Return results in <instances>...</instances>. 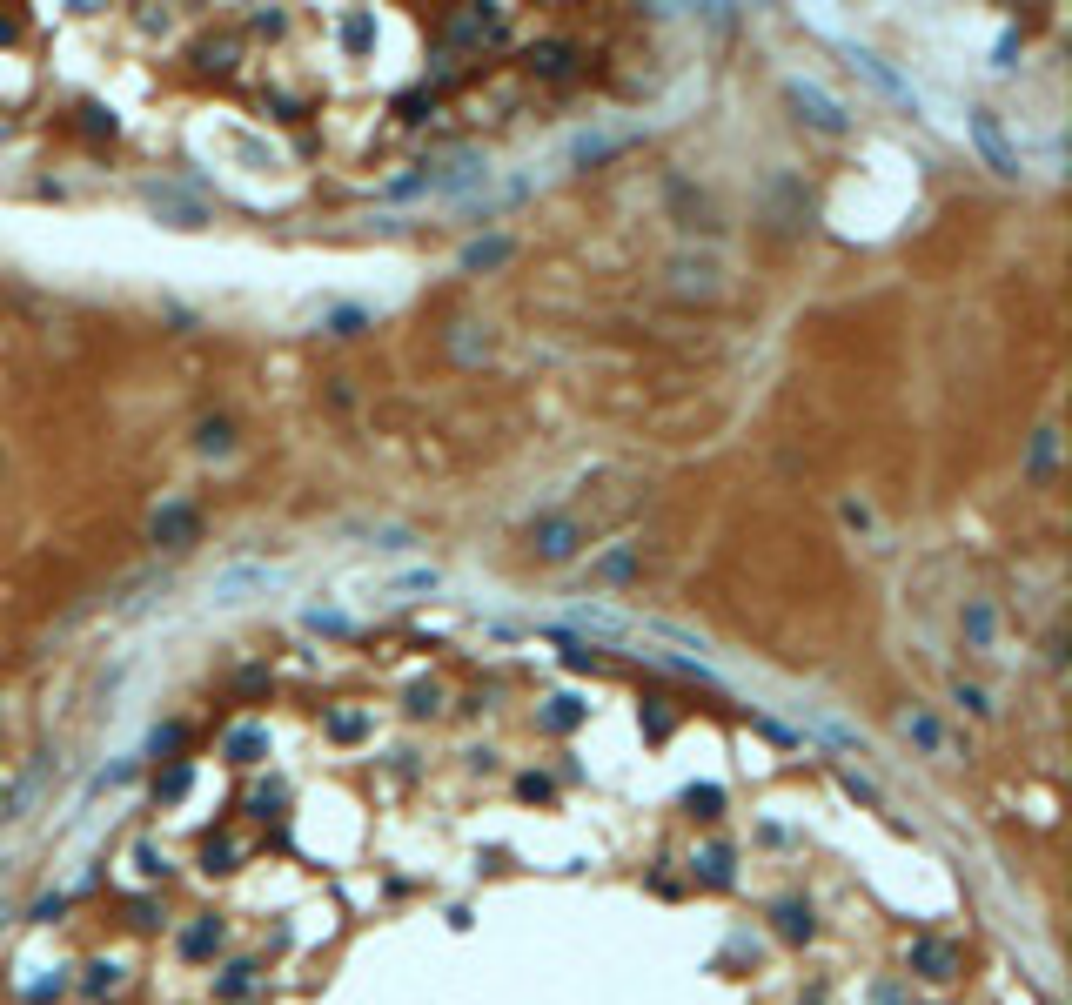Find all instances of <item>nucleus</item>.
Segmentation results:
<instances>
[{"mask_svg": "<svg viewBox=\"0 0 1072 1005\" xmlns=\"http://www.w3.org/2000/svg\"><path fill=\"white\" fill-rule=\"evenodd\" d=\"M965 128H972V148L985 155V168H992V175H1019V168H1026V161H1019V148L1005 141V128H999V114H992V108H972V114H965Z\"/></svg>", "mask_w": 1072, "mask_h": 1005, "instance_id": "f257e3e1", "label": "nucleus"}, {"mask_svg": "<svg viewBox=\"0 0 1072 1005\" xmlns=\"http://www.w3.org/2000/svg\"><path fill=\"white\" fill-rule=\"evenodd\" d=\"M784 94H791V108H798L804 121H811V128H825V134H845V128H851L845 101H831V94L818 88V81H804V74H791V81H784Z\"/></svg>", "mask_w": 1072, "mask_h": 1005, "instance_id": "f03ea898", "label": "nucleus"}, {"mask_svg": "<svg viewBox=\"0 0 1072 1005\" xmlns=\"http://www.w3.org/2000/svg\"><path fill=\"white\" fill-rule=\"evenodd\" d=\"M851 67H858V74H865V81H871V88H878V94H892V101H905V108H918V88H912V81H905V74H898L892 61H878L871 47H851Z\"/></svg>", "mask_w": 1072, "mask_h": 1005, "instance_id": "7ed1b4c3", "label": "nucleus"}, {"mask_svg": "<svg viewBox=\"0 0 1072 1005\" xmlns=\"http://www.w3.org/2000/svg\"><path fill=\"white\" fill-rule=\"evenodd\" d=\"M282 583V570L275 563H235V570H222L215 577V603H242L248 590H275Z\"/></svg>", "mask_w": 1072, "mask_h": 1005, "instance_id": "20e7f679", "label": "nucleus"}, {"mask_svg": "<svg viewBox=\"0 0 1072 1005\" xmlns=\"http://www.w3.org/2000/svg\"><path fill=\"white\" fill-rule=\"evenodd\" d=\"M577 543H583V523H577V516H543L530 550H536L543 563H563V557H577Z\"/></svg>", "mask_w": 1072, "mask_h": 1005, "instance_id": "39448f33", "label": "nucleus"}, {"mask_svg": "<svg viewBox=\"0 0 1072 1005\" xmlns=\"http://www.w3.org/2000/svg\"><path fill=\"white\" fill-rule=\"evenodd\" d=\"M563 624H570V630H583V637H603V644H624L630 630H637V624L624 617V610H603V603H577V610H570Z\"/></svg>", "mask_w": 1072, "mask_h": 1005, "instance_id": "423d86ee", "label": "nucleus"}, {"mask_svg": "<svg viewBox=\"0 0 1072 1005\" xmlns=\"http://www.w3.org/2000/svg\"><path fill=\"white\" fill-rule=\"evenodd\" d=\"M912 965L925 972V979H952V972H959V945H952V938H918Z\"/></svg>", "mask_w": 1072, "mask_h": 1005, "instance_id": "0eeeda50", "label": "nucleus"}, {"mask_svg": "<svg viewBox=\"0 0 1072 1005\" xmlns=\"http://www.w3.org/2000/svg\"><path fill=\"white\" fill-rule=\"evenodd\" d=\"M510 255H516V242H510V235H483V242H469L463 255H456V262H463L469 275H483V268H503Z\"/></svg>", "mask_w": 1072, "mask_h": 1005, "instance_id": "6e6552de", "label": "nucleus"}, {"mask_svg": "<svg viewBox=\"0 0 1072 1005\" xmlns=\"http://www.w3.org/2000/svg\"><path fill=\"white\" fill-rule=\"evenodd\" d=\"M188 536H195V510H188V503H168V510H155V543L181 550Z\"/></svg>", "mask_w": 1072, "mask_h": 1005, "instance_id": "1a4fd4ad", "label": "nucleus"}, {"mask_svg": "<svg viewBox=\"0 0 1072 1005\" xmlns=\"http://www.w3.org/2000/svg\"><path fill=\"white\" fill-rule=\"evenodd\" d=\"M148 201H155L161 215H175L181 228H195V222H201V201H195V195H181V188H161V181H148Z\"/></svg>", "mask_w": 1072, "mask_h": 1005, "instance_id": "9d476101", "label": "nucleus"}, {"mask_svg": "<svg viewBox=\"0 0 1072 1005\" xmlns=\"http://www.w3.org/2000/svg\"><path fill=\"white\" fill-rule=\"evenodd\" d=\"M637 134H577L570 141V161H603V155H617V148H630Z\"/></svg>", "mask_w": 1072, "mask_h": 1005, "instance_id": "9b49d317", "label": "nucleus"}, {"mask_svg": "<svg viewBox=\"0 0 1072 1005\" xmlns=\"http://www.w3.org/2000/svg\"><path fill=\"white\" fill-rule=\"evenodd\" d=\"M530 195V175H516V181H503V188H496V195H476L469 201V215H476V222H483V215H496V208H516V201Z\"/></svg>", "mask_w": 1072, "mask_h": 1005, "instance_id": "f8f14e48", "label": "nucleus"}, {"mask_svg": "<svg viewBox=\"0 0 1072 1005\" xmlns=\"http://www.w3.org/2000/svg\"><path fill=\"white\" fill-rule=\"evenodd\" d=\"M670 275H677V289H704V295L717 289V262H711V255H704V262L677 255V262H670Z\"/></svg>", "mask_w": 1072, "mask_h": 1005, "instance_id": "ddd939ff", "label": "nucleus"}, {"mask_svg": "<svg viewBox=\"0 0 1072 1005\" xmlns=\"http://www.w3.org/2000/svg\"><path fill=\"white\" fill-rule=\"evenodd\" d=\"M778 932L791 938V945L811 938V905H804V898H778Z\"/></svg>", "mask_w": 1072, "mask_h": 1005, "instance_id": "4468645a", "label": "nucleus"}, {"mask_svg": "<svg viewBox=\"0 0 1072 1005\" xmlns=\"http://www.w3.org/2000/svg\"><path fill=\"white\" fill-rule=\"evenodd\" d=\"M382 590H389V597H423V590H443V570H436V563H429V570H402V577H389Z\"/></svg>", "mask_w": 1072, "mask_h": 1005, "instance_id": "2eb2a0df", "label": "nucleus"}, {"mask_svg": "<svg viewBox=\"0 0 1072 1005\" xmlns=\"http://www.w3.org/2000/svg\"><path fill=\"white\" fill-rule=\"evenodd\" d=\"M215 945H222V925H215V918H195V925L181 932V952H188V959H208Z\"/></svg>", "mask_w": 1072, "mask_h": 1005, "instance_id": "dca6fc26", "label": "nucleus"}, {"mask_svg": "<svg viewBox=\"0 0 1072 1005\" xmlns=\"http://www.w3.org/2000/svg\"><path fill=\"white\" fill-rule=\"evenodd\" d=\"M697 878H704V885H731V851L704 845V851H697Z\"/></svg>", "mask_w": 1072, "mask_h": 1005, "instance_id": "f3484780", "label": "nucleus"}, {"mask_svg": "<svg viewBox=\"0 0 1072 1005\" xmlns=\"http://www.w3.org/2000/svg\"><path fill=\"white\" fill-rule=\"evenodd\" d=\"M1052 449H1059V436H1052V429H1039V436H1032V456H1026V476H1032V483H1046Z\"/></svg>", "mask_w": 1072, "mask_h": 1005, "instance_id": "a211bd4d", "label": "nucleus"}, {"mask_svg": "<svg viewBox=\"0 0 1072 1005\" xmlns=\"http://www.w3.org/2000/svg\"><path fill=\"white\" fill-rule=\"evenodd\" d=\"M905 737H912V744H925V751H945V731H938V717H925V711L905 717Z\"/></svg>", "mask_w": 1072, "mask_h": 1005, "instance_id": "6ab92c4d", "label": "nucleus"}, {"mask_svg": "<svg viewBox=\"0 0 1072 1005\" xmlns=\"http://www.w3.org/2000/svg\"><path fill=\"white\" fill-rule=\"evenodd\" d=\"M577 697H550V711H543V724H550V731H570V724H577Z\"/></svg>", "mask_w": 1072, "mask_h": 1005, "instance_id": "aec40b11", "label": "nucleus"}, {"mask_svg": "<svg viewBox=\"0 0 1072 1005\" xmlns=\"http://www.w3.org/2000/svg\"><path fill=\"white\" fill-rule=\"evenodd\" d=\"M262 744H268V737L255 731V724H248V731H235V737H228V758H242V764H248L255 751H262Z\"/></svg>", "mask_w": 1072, "mask_h": 1005, "instance_id": "412c9836", "label": "nucleus"}, {"mask_svg": "<svg viewBox=\"0 0 1072 1005\" xmlns=\"http://www.w3.org/2000/svg\"><path fill=\"white\" fill-rule=\"evenodd\" d=\"M965 630H972V644H985L992 637V610L985 603H965Z\"/></svg>", "mask_w": 1072, "mask_h": 1005, "instance_id": "4be33fe9", "label": "nucleus"}, {"mask_svg": "<svg viewBox=\"0 0 1072 1005\" xmlns=\"http://www.w3.org/2000/svg\"><path fill=\"white\" fill-rule=\"evenodd\" d=\"M188 784H195V771H188V764H175V771H168V778L155 784L161 798H181V791H188Z\"/></svg>", "mask_w": 1072, "mask_h": 1005, "instance_id": "5701e85b", "label": "nucleus"}, {"mask_svg": "<svg viewBox=\"0 0 1072 1005\" xmlns=\"http://www.w3.org/2000/svg\"><path fill=\"white\" fill-rule=\"evenodd\" d=\"M369 34H376V27H369V14H349V27H342V41H349V47H369Z\"/></svg>", "mask_w": 1072, "mask_h": 1005, "instance_id": "b1692460", "label": "nucleus"}, {"mask_svg": "<svg viewBox=\"0 0 1072 1005\" xmlns=\"http://www.w3.org/2000/svg\"><path fill=\"white\" fill-rule=\"evenodd\" d=\"M684 804H691V811H697V818H717V804H724V798H717V791H711V784H704V791H691V798H684Z\"/></svg>", "mask_w": 1072, "mask_h": 1005, "instance_id": "393cba45", "label": "nucleus"}, {"mask_svg": "<svg viewBox=\"0 0 1072 1005\" xmlns=\"http://www.w3.org/2000/svg\"><path fill=\"white\" fill-rule=\"evenodd\" d=\"M536 67H543V74H563V67H570V47H543Z\"/></svg>", "mask_w": 1072, "mask_h": 1005, "instance_id": "a878e982", "label": "nucleus"}, {"mask_svg": "<svg viewBox=\"0 0 1072 1005\" xmlns=\"http://www.w3.org/2000/svg\"><path fill=\"white\" fill-rule=\"evenodd\" d=\"M121 985V965H94V979H88V992H114Z\"/></svg>", "mask_w": 1072, "mask_h": 1005, "instance_id": "bb28decb", "label": "nucleus"}, {"mask_svg": "<svg viewBox=\"0 0 1072 1005\" xmlns=\"http://www.w3.org/2000/svg\"><path fill=\"white\" fill-rule=\"evenodd\" d=\"M248 972H255V965H235V972H228V979H222V999H242V992H248Z\"/></svg>", "mask_w": 1072, "mask_h": 1005, "instance_id": "cd10ccee", "label": "nucleus"}, {"mask_svg": "<svg viewBox=\"0 0 1072 1005\" xmlns=\"http://www.w3.org/2000/svg\"><path fill=\"white\" fill-rule=\"evenodd\" d=\"M201 449H208V456L228 449V423H201Z\"/></svg>", "mask_w": 1072, "mask_h": 1005, "instance_id": "c85d7f7f", "label": "nucleus"}, {"mask_svg": "<svg viewBox=\"0 0 1072 1005\" xmlns=\"http://www.w3.org/2000/svg\"><path fill=\"white\" fill-rule=\"evenodd\" d=\"M630 563H637L630 550H610V557H603V577H630Z\"/></svg>", "mask_w": 1072, "mask_h": 1005, "instance_id": "c756f323", "label": "nucleus"}, {"mask_svg": "<svg viewBox=\"0 0 1072 1005\" xmlns=\"http://www.w3.org/2000/svg\"><path fill=\"white\" fill-rule=\"evenodd\" d=\"M309 624L315 630H349V617H342V610H309Z\"/></svg>", "mask_w": 1072, "mask_h": 1005, "instance_id": "7c9ffc66", "label": "nucleus"}, {"mask_svg": "<svg viewBox=\"0 0 1072 1005\" xmlns=\"http://www.w3.org/2000/svg\"><path fill=\"white\" fill-rule=\"evenodd\" d=\"M329 731H335V737H362V717H356V711H342V717L329 724Z\"/></svg>", "mask_w": 1072, "mask_h": 1005, "instance_id": "2f4dec72", "label": "nucleus"}, {"mask_svg": "<svg viewBox=\"0 0 1072 1005\" xmlns=\"http://www.w3.org/2000/svg\"><path fill=\"white\" fill-rule=\"evenodd\" d=\"M959 704H965V711H979V717L992 711V704H985V691H972V684H959Z\"/></svg>", "mask_w": 1072, "mask_h": 1005, "instance_id": "473e14b6", "label": "nucleus"}]
</instances>
